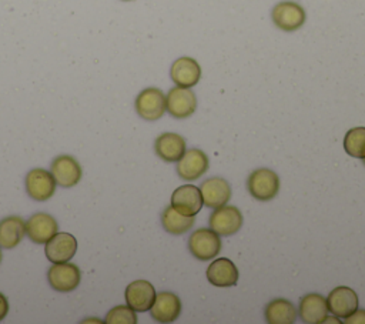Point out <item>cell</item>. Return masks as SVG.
I'll return each mask as SVG.
<instances>
[{"label": "cell", "mask_w": 365, "mask_h": 324, "mask_svg": "<svg viewBox=\"0 0 365 324\" xmlns=\"http://www.w3.org/2000/svg\"><path fill=\"white\" fill-rule=\"evenodd\" d=\"M247 190L255 200L269 201L279 191V177L271 168H257L247 178Z\"/></svg>", "instance_id": "obj_1"}, {"label": "cell", "mask_w": 365, "mask_h": 324, "mask_svg": "<svg viewBox=\"0 0 365 324\" xmlns=\"http://www.w3.org/2000/svg\"><path fill=\"white\" fill-rule=\"evenodd\" d=\"M307 14L301 4L291 0L279 1L271 10L272 23L282 31H297L305 23Z\"/></svg>", "instance_id": "obj_2"}, {"label": "cell", "mask_w": 365, "mask_h": 324, "mask_svg": "<svg viewBox=\"0 0 365 324\" xmlns=\"http://www.w3.org/2000/svg\"><path fill=\"white\" fill-rule=\"evenodd\" d=\"M221 238L211 228H198L188 238V250L200 261H208L221 251Z\"/></svg>", "instance_id": "obj_3"}, {"label": "cell", "mask_w": 365, "mask_h": 324, "mask_svg": "<svg viewBox=\"0 0 365 324\" xmlns=\"http://www.w3.org/2000/svg\"><path fill=\"white\" fill-rule=\"evenodd\" d=\"M137 114L147 120L155 121L164 116L165 108V94L157 87H147L138 93L134 101Z\"/></svg>", "instance_id": "obj_4"}, {"label": "cell", "mask_w": 365, "mask_h": 324, "mask_svg": "<svg viewBox=\"0 0 365 324\" xmlns=\"http://www.w3.org/2000/svg\"><path fill=\"white\" fill-rule=\"evenodd\" d=\"M165 108L174 118H187L197 110L195 93L188 87L175 86L165 96Z\"/></svg>", "instance_id": "obj_5"}, {"label": "cell", "mask_w": 365, "mask_h": 324, "mask_svg": "<svg viewBox=\"0 0 365 324\" xmlns=\"http://www.w3.org/2000/svg\"><path fill=\"white\" fill-rule=\"evenodd\" d=\"M242 214L234 206H221L214 208L208 218L210 228L214 230L221 237H228L235 234L242 226Z\"/></svg>", "instance_id": "obj_6"}, {"label": "cell", "mask_w": 365, "mask_h": 324, "mask_svg": "<svg viewBox=\"0 0 365 324\" xmlns=\"http://www.w3.org/2000/svg\"><path fill=\"white\" fill-rule=\"evenodd\" d=\"M210 167V160L207 154L200 148H188L182 157L177 161V174L184 181L198 180L207 173Z\"/></svg>", "instance_id": "obj_7"}, {"label": "cell", "mask_w": 365, "mask_h": 324, "mask_svg": "<svg viewBox=\"0 0 365 324\" xmlns=\"http://www.w3.org/2000/svg\"><path fill=\"white\" fill-rule=\"evenodd\" d=\"M50 285L58 293H68L78 287L81 280L80 268L71 263H56L47 271Z\"/></svg>", "instance_id": "obj_8"}, {"label": "cell", "mask_w": 365, "mask_h": 324, "mask_svg": "<svg viewBox=\"0 0 365 324\" xmlns=\"http://www.w3.org/2000/svg\"><path fill=\"white\" fill-rule=\"evenodd\" d=\"M204 206L200 187L194 184H184L171 194V207L182 216L195 217Z\"/></svg>", "instance_id": "obj_9"}, {"label": "cell", "mask_w": 365, "mask_h": 324, "mask_svg": "<svg viewBox=\"0 0 365 324\" xmlns=\"http://www.w3.org/2000/svg\"><path fill=\"white\" fill-rule=\"evenodd\" d=\"M24 187L33 200L46 201L56 191V180L44 168H31L24 178Z\"/></svg>", "instance_id": "obj_10"}, {"label": "cell", "mask_w": 365, "mask_h": 324, "mask_svg": "<svg viewBox=\"0 0 365 324\" xmlns=\"http://www.w3.org/2000/svg\"><path fill=\"white\" fill-rule=\"evenodd\" d=\"M155 288L147 280H135L125 287V301L135 313L148 311L155 300Z\"/></svg>", "instance_id": "obj_11"}, {"label": "cell", "mask_w": 365, "mask_h": 324, "mask_svg": "<svg viewBox=\"0 0 365 324\" xmlns=\"http://www.w3.org/2000/svg\"><path fill=\"white\" fill-rule=\"evenodd\" d=\"M50 173L56 180V184L61 187H73L81 180V166L71 156H58L53 160Z\"/></svg>", "instance_id": "obj_12"}, {"label": "cell", "mask_w": 365, "mask_h": 324, "mask_svg": "<svg viewBox=\"0 0 365 324\" xmlns=\"http://www.w3.org/2000/svg\"><path fill=\"white\" fill-rule=\"evenodd\" d=\"M77 251V240L70 233H56L44 247L46 257L53 263H67Z\"/></svg>", "instance_id": "obj_13"}, {"label": "cell", "mask_w": 365, "mask_h": 324, "mask_svg": "<svg viewBox=\"0 0 365 324\" xmlns=\"http://www.w3.org/2000/svg\"><path fill=\"white\" fill-rule=\"evenodd\" d=\"M200 191L204 206L210 208L225 206L231 198V186L225 178L221 177H211L204 180L200 186Z\"/></svg>", "instance_id": "obj_14"}, {"label": "cell", "mask_w": 365, "mask_h": 324, "mask_svg": "<svg viewBox=\"0 0 365 324\" xmlns=\"http://www.w3.org/2000/svg\"><path fill=\"white\" fill-rule=\"evenodd\" d=\"M57 230V220L47 213H36L26 221V234L36 244H46Z\"/></svg>", "instance_id": "obj_15"}, {"label": "cell", "mask_w": 365, "mask_h": 324, "mask_svg": "<svg viewBox=\"0 0 365 324\" xmlns=\"http://www.w3.org/2000/svg\"><path fill=\"white\" fill-rule=\"evenodd\" d=\"M170 77L180 87H194L201 79V67L192 57H178L170 69Z\"/></svg>", "instance_id": "obj_16"}, {"label": "cell", "mask_w": 365, "mask_h": 324, "mask_svg": "<svg viewBox=\"0 0 365 324\" xmlns=\"http://www.w3.org/2000/svg\"><path fill=\"white\" fill-rule=\"evenodd\" d=\"M358 304L359 301L356 293L346 285H339L334 288L327 297L328 311H331L335 317L341 318H345L351 313H354L358 308Z\"/></svg>", "instance_id": "obj_17"}, {"label": "cell", "mask_w": 365, "mask_h": 324, "mask_svg": "<svg viewBox=\"0 0 365 324\" xmlns=\"http://www.w3.org/2000/svg\"><path fill=\"white\" fill-rule=\"evenodd\" d=\"M181 301L177 294L161 291L155 294V300L150 308L153 320L158 323H173L180 317Z\"/></svg>", "instance_id": "obj_18"}, {"label": "cell", "mask_w": 365, "mask_h": 324, "mask_svg": "<svg viewBox=\"0 0 365 324\" xmlns=\"http://www.w3.org/2000/svg\"><path fill=\"white\" fill-rule=\"evenodd\" d=\"M185 150V138L177 133H163L154 141L155 154L167 163H177Z\"/></svg>", "instance_id": "obj_19"}, {"label": "cell", "mask_w": 365, "mask_h": 324, "mask_svg": "<svg viewBox=\"0 0 365 324\" xmlns=\"http://www.w3.org/2000/svg\"><path fill=\"white\" fill-rule=\"evenodd\" d=\"M207 280L215 287H232L238 281V268L227 257L212 258L207 267Z\"/></svg>", "instance_id": "obj_20"}, {"label": "cell", "mask_w": 365, "mask_h": 324, "mask_svg": "<svg viewBox=\"0 0 365 324\" xmlns=\"http://www.w3.org/2000/svg\"><path fill=\"white\" fill-rule=\"evenodd\" d=\"M299 318L307 324H319L328 315L327 298L318 293L305 294L299 300Z\"/></svg>", "instance_id": "obj_21"}, {"label": "cell", "mask_w": 365, "mask_h": 324, "mask_svg": "<svg viewBox=\"0 0 365 324\" xmlns=\"http://www.w3.org/2000/svg\"><path fill=\"white\" fill-rule=\"evenodd\" d=\"M26 234V221L19 216L0 220V247L11 250L20 244Z\"/></svg>", "instance_id": "obj_22"}, {"label": "cell", "mask_w": 365, "mask_h": 324, "mask_svg": "<svg viewBox=\"0 0 365 324\" xmlns=\"http://www.w3.org/2000/svg\"><path fill=\"white\" fill-rule=\"evenodd\" d=\"M264 317L269 324H292L297 320L298 313L289 300L275 298L265 305Z\"/></svg>", "instance_id": "obj_23"}, {"label": "cell", "mask_w": 365, "mask_h": 324, "mask_svg": "<svg viewBox=\"0 0 365 324\" xmlns=\"http://www.w3.org/2000/svg\"><path fill=\"white\" fill-rule=\"evenodd\" d=\"M194 221H195V217L182 216L181 213L174 210L171 207V204L168 207H165L161 214L163 228L173 236H180V234L187 233L194 226Z\"/></svg>", "instance_id": "obj_24"}, {"label": "cell", "mask_w": 365, "mask_h": 324, "mask_svg": "<svg viewBox=\"0 0 365 324\" xmlns=\"http://www.w3.org/2000/svg\"><path fill=\"white\" fill-rule=\"evenodd\" d=\"M344 150L354 158H365V127H352L346 131Z\"/></svg>", "instance_id": "obj_25"}, {"label": "cell", "mask_w": 365, "mask_h": 324, "mask_svg": "<svg viewBox=\"0 0 365 324\" xmlns=\"http://www.w3.org/2000/svg\"><path fill=\"white\" fill-rule=\"evenodd\" d=\"M104 323H107V324H135L137 315H135V311L128 304L127 305H115L107 313Z\"/></svg>", "instance_id": "obj_26"}, {"label": "cell", "mask_w": 365, "mask_h": 324, "mask_svg": "<svg viewBox=\"0 0 365 324\" xmlns=\"http://www.w3.org/2000/svg\"><path fill=\"white\" fill-rule=\"evenodd\" d=\"M344 323L346 324H365V310H355L348 317H345Z\"/></svg>", "instance_id": "obj_27"}, {"label": "cell", "mask_w": 365, "mask_h": 324, "mask_svg": "<svg viewBox=\"0 0 365 324\" xmlns=\"http://www.w3.org/2000/svg\"><path fill=\"white\" fill-rule=\"evenodd\" d=\"M9 313V301L3 293H0V321L7 315Z\"/></svg>", "instance_id": "obj_28"}, {"label": "cell", "mask_w": 365, "mask_h": 324, "mask_svg": "<svg viewBox=\"0 0 365 324\" xmlns=\"http://www.w3.org/2000/svg\"><path fill=\"white\" fill-rule=\"evenodd\" d=\"M1 258H3V255H1V247H0V263H1Z\"/></svg>", "instance_id": "obj_29"}, {"label": "cell", "mask_w": 365, "mask_h": 324, "mask_svg": "<svg viewBox=\"0 0 365 324\" xmlns=\"http://www.w3.org/2000/svg\"><path fill=\"white\" fill-rule=\"evenodd\" d=\"M362 163H364V166H365V158H362Z\"/></svg>", "instance_id": "obj_30"}, {"label": "cell", "mask_w": 365, "mask_h": 324, "mask_svg": "<svg viewBox=\"0 0 365 324\" xmlns=\"http://www.w3.org/2000/svg\"><path fill=\"white\" fill-rule=\"evenodd\" d=\"M123 1H131V0H123Z\"/></svg>", "instance_id": "obj_31"}]
</instances>
